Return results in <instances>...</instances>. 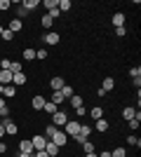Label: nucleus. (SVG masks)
<instances>
[{"label":"nucleus","mask_w":141,"mask_h":157,"mask_svg":"<svg viewBox=\"0 0 141 157\" xmlns=\"http://www.w3.org/2000/svg\"><path fill=\"white\" fill-rule=\"evenodd\" d=\"M61 94H64V98H66V101H68V98H71V96H73V87H71V85H64V87H61Z\"/></svg>","instance_id":"27"},{"label":"nucleus","mask_w":141,"mask_h":157,"mask_svg":"<svg viewBox=\"0 0 141 157\" xmlns=\"http://www.w3.org/2000/svg\"><path fill=\"white\" fill-rule=\"evenodd\" d=\"M45 101L47 98L42 96V94H38V96L31 98V108H33V110H42V108H45Z\"/></svg>","instance_id":"8"},{"label":"nucleus","mask_w":141,"mask_h":157,"mask_svg":"<svg viewBox=\"0 0 141 157\" xmlns=\"http://www.w3.org/2000/svg\"><path fill=\"white\" fill-rule=\"evenodd\" d=\"M64 101H66V98H64V94H61V92H52V103L61 105V103H64Z\"/></svg>","instance_id":"28"},{"label":"nucleus","mask_w":141,"mask_h":157,"mask_svg":"<svg viewBox=\"0 0 141 157\" xmlns=\"http://www.w3.org/2000/svg\"><path fill=\"white\" fill-rule=\"evenodd\" d=\"M129 78H141V66H134V68H129Z\"/></svg>","instance_id":"33"},{"label":"nucleus","mask_w":141,"mask_h":157,"mask_svg":"<svg viewBox=\"0 0 141 157\" xmlns=\"http://www.w3.org/2000/svg\"><path fill=\"white\" fill-rule=\"evenodd\" d=\"M26 82H28V80H26V73H24V71L12 75V85H14V87H24Z\"/></svg>","instance_id":"9"},{"label":"nucleus","mask_w":141,"mask_h":157,"mask_svg":"<svg viewBox=\"0 0 141 157\" xmlns=\"http://www.w3.org/2000/svg\"><path fill=\"white\" fill-rule=\"evenodd\" d=\"M35 59L45 61V59H47V49H38V52H35Z\"/></svg>","instance_id":"39"},{"label":"nucleus","mask_w":141,"mask_h":157,"mask_svg":"<svg viewBox=\"0 0 141 157\" xmlns=\"http://www.w3.org/2000/svg\"><path fill=\"white\" fill-rule=\"evenodd\" d=\"M66 122H68V115H66L64 110H57V113L52 115V124L57 127V129H59V127H64Z\"/></svg>","instance_id":"2"},{"label":"nucleus","mask_w":141,"mask_h":157,"mask_svg":"<svg viewBox=\"0 0 141 157\" xmlns=\"http://www.w3.org/2000/svg\"><path fill=\"white\" fill-rule=\"evenodd\" d=\"M0 85H12V73L10 71H0Z\"/></svg>","instance_id":"20"},{"label":"nucleus","mask_w":141,"mask_h":157,"mask_svg":"<svg viewBox=\"0 0 141 157\" xmlns=\"http://www.w3.org/2000/svg\"><path fill=\"white\" fill-rule=\"evenodd\" d=\"M7 115H10V108H7V105H5V108H0V117H7Z\"/></svg>","instance_id":"43"},{"label":"nucleus","mask_w":141,"mask_h":157,"mask_svg":"<svg viewBox=\"0 0 141 157\" xmlns=\"http://www.w3.org/2000/svg\"><path fill=\"white\" fill-rule=\"evenodd\" d=\"M54 134H57V127H54V124H49V127H47V129H45V134H42V136H45L47 141H49V138H52Z\"/></svg>","instance_id":"32"},{"label":"nucleus","mask_w":141,"mask_h":157,"mask_svg":"<svg viewBox=\"0 0 141 157\" xmlns=\"http://www.w3.org/2000/svg\"><path fill=\"white\" fill-rule=\"evenodd\" d=\"M0 138H5V124L0 122Z\"/></svg>","instance_id":"47"},{"label":"nucleus","mask_w":141,"mask_h":157,"mask_svg":"<svg viewBox=\"0 0 141 157\" xmlns=\"http://www.w3.org/2000/svg\"><path fill=\"white\" fill-rule=\"evenodd\" d=\"M59 150H61V148H57V145H54L52 141H47V145H45V152H47L49 157H59Z\"/></svg>","instance_id":"14"},{"label":"nucleus","mask_w":141,"mask_h":157,"mask_svg":"<svg viewBox=\"0 0 141 157\" xmlns=\"http://www.w3.org/2000/svg\"><path fill=\"white\" fill-rule=\"evenodd\" d=\"M7 152V143H2V141H0V155H5Z\"/></svg>","instance_id":"45"},{"label":"nucleus","mask_w":141,"mask_h":157,"mask_svg":"<svg viewBox=\"0 0 141 157\" xmlns=\"http://www.w3.org/2000/svg\"><path fill=\"white\" fill-rule=\"evenodd\" d=\"M111 157H127V150H125L122 145H118V148H113V150H111Z\"/></svg>","instance_id":"26"},{"label":"nucleus","mask_w":141,"mask_h":157,"mask_svg":"<svg viewBox=\"0 0 141 157\" xmlns=\"http://www.w3.org/2000/svg\"><path fill=\"white\" fill-rule=\"evenodd\" d=\"M33 157H49V155H47L45 150H35V152H33Z\"/></svg>","instance_id":"44"},{"label":"nucleus","mask_w":141,"mask_h":157,"mask_svg":"<svg viewBox=\"0 0 141 157\" xmlns=\"http://www.w3.org/2000/svg\"><path fill=\"white\" fill-rule=\"evenodd\" d=\"M0 122L5 124V134H10V136H14V134L19 131V127H17V122H14V120H10V117H2Z\"/></svg>","instance_id":"5"},{"label":"nucleus","mask_w":141,"mask_h":157,"mask_svg":"<svg viewBox=\"0 0 141 157\" xmlns=\"http://www.w3.org/2000/svg\"><path fill=\"white\" fill-rule=\"evenodd\" d=\"M17 157H33V155H26V152H17Z\"/></svg>","instance_id":"49"},{"label":"nucleus","mask_w":141,"mask_h":157,"mask_svg":"<svg viewBox=\"0 0 141 157\" xmlns=\"http://www.w3.org/2000/svg\"><path fill=\"white\" fill-rule=\"evenodd\" d=\"M64 85H66V82H64V78H59V75L49 80V87H52V92H61V87H64Z\"/></svg>","instance_id":"12"},{"label":"nucleus","mask_w":141,"mask_h":157,"mask_svg":"<svg viewBox=\"0 0 141 157\" xmlns=\"http://www.w3.org/2000/svg\"><path fill=\"white\" fill-rule=\"evenodd\" d=\"M10 5H12L10 0H0V10H2V12H7V10H10Z\"/></svg>","instance_id":"40"},{"label":"nucleus","mask_w":141,"mask_h":157,"mask_svg":"<svg viewBox=\"0 0 141 157\" xmlns=\"http://www.w3.org/2000/svg\"><path fill=\"white\" fill-rule=\"evenodd\" d=\"M21 28H24V21H21V19H17V17H14V19L10 21V28H7V31H12V33H19Z\"/></svg>","instance_id":"15"},{"label":"nucleus","mask_w":141,"mask_h":157,"mask_svg":"<svg viewBox=\"0 0 141 157\" xmlns=\"http://www.w3.org/2000/svg\"><path fill=\"white\" fill-rule=\"evenodd\" d=\"M57 7H59V12H68L73 7V2L71 0H57Z\"/></svg>","instance_id":"21"},{"label":"nucleus","mask_w":141,"mask_h":157,"mask_svg":"<svg viewBox=\"0 0 141 157\" xmlns=\"http://www.w3.org/2000/svg\"><path fill=\"white\" fill-rule=\"evenodd\" d=\"M14 94H17V87H14V85H0V96L12 98Z\"/></svg>","instance_id":"10"},{"label":"nucleus","mask_w":141,"mask_h":157,"mask_svg":"<svg viewBox=\"0 0 141 157\" xmlns=\"http://www.w3.org/2000/svg\"><path fill=\"white\" fill-rule=\"evenodd\" d=\"M0 108H5V96H0Z\"/></svg>","instance_id":"50"},{"label":"nucleus","mask_w":141,"mask_h":157,"mask_svg":"<svg viewBox=\"0 0 141 157\" xmlns=\"http://www.w3.org/2000/svg\"><path fill=\"white\" fill-rule=\"evenodd\" d=\"M31 143H33V150H45L47 138L42 136V134H38V136H33V138H31Z\"/></svg>","instance_id":"7"},{"label":"nucleus","mask_w":141,"mask_h":157,"mask_svg":"<svg viewBox=\"0 0 141 157\" xmlns=\"http://www.w3.org/2000/svg\"><path fill=\"white\" fill-rule=\"evenodd\" d=\"M49 141H52V143L57 145V148H64V145L68 143V136H66V134H64L61 129H57V134H54V136L49 138Z\"/></svg>","instance_id":"3"},{"label":"nucleus","mask_w":141,"mask_h":157,"mask_svg":"<svg viewBox=\"0 0 141 157\" xmlns=\"http://www.w3.org/2000/svg\"><path fill=\"white\" fill-rule=\"evenodd\" d=\"M139 124H141V113L136 110V115L129 120V129H139Z\"/></svg>","instance_id":"25"},{"label":"nucleus","mask_w":141,"mask_h":157,"mask_svg":"<svg viewBox=\"0 0 141 157\" xmlns=\"http://www.w3.org/2000/svg\"><path fill=\"white\" fill-rule=\"evenodd\" d=\"M78 129H80V122H78V120H68L66 124H64V134H66L68 138L78 136Z\"/></svg>","instance_id":"1"},{"label":"nucleus","mask_w":141,"mask_h":157,"mask_svg":"<svg viewBox=\"0 0 141 157\" xmlns=\"http://www.w3.org/2000/svg\"><path fill=\"white\" fill-rule=\"evenodd\" d=\"M134 115H136V110H134V108H125V110H122V117L127 120V122H129L132 117H134Z\"/></svg>","instance_id":"30"},{"label":"nucleus","mask_w":141,"mask_h":157,"mask_svg":"<svg viewBox=\"0 0 141 157\" xmlns=\"http://www.w3.org/2000/svg\"><path fill=\"white\" fill-rule=\"evenodd\" d=\"M38 5H40V0H24V2H21V7H24L26 12H33Z\"/></svg>","instance_id":"18"},{"label":"nucleus","mask_w":141,"mask_h":157,"mask_svg":"<svg viewBox=\"0 0 141 157\" xmlns=\"http://www.w3.org/2000/svg\"><path fill=\"white\" fill-rule=\"evenodd\" d=\"M82 150H85V155L94 152V143H92V141H85V143H82Z\"/></svg>","instance_id":"34"},{"label":"nucleus","mask_w":141,"mask_h":157,"mask_svg":"<svg viewBox=\"0 0 141 157\" xmlns=\"http://www.w3.org/2000/svg\"><path fill=\"white\" fill-rule=\"evenodd\" d=\"M113 87H115V80L113 78H104V82H101V89H104V92H113Z\"/></svg>","instance_id":"16"},{"label":"nucleus","mask_w":141,"mask_h":157,"mask_svg":"<svg viewBox=\"0 0 141 157\" xmlns=\"http://www.w3.org/2000/svg\"><path fill=\"white\" fill-rule=\"evenodd\" d=\"M0 157H2V155H0Z\"/></svg>","instance_id":"52"},{"label":"nucleus","mask_w":141,"mask_h":157,"mask_svg":"<svg viewBox=\"0 0 141 157\" xmlns=\"http://www.w3.org/2000/svg\"><path fill=\"white\" fill-rule=\"evenodd\" d=\"M42 7L49 12V10H54V7H57V0H42Z\"/></svg>","instance_id":"35"},{"label":"nucleus","mask_w":141,"mask_h":157,"mask_svg":"<svg viewBox=\"0 0 141 157\" xmlns=\"http://www.w3.org/2000/svg\"><path fill=\"white\" fill-rule=\"evenodd\" d=\"M75 113H78V117H82V115H85V113H87V110H85V105H80V108H78V110H75Z\"/></svg>","instance_id":"46"},{"label":"nucleus","mask_w":141,"mask_h":157,"mask_svg":"<svg viewBox=\"0 0 141 157\" xmlns=\"http://www.w3.org/2000/svg\"><path fill=\"white\" fill-rule=\"evenodd\" d=\"M68 101H71V105H73L75 110H78V108H80V105H82V96H80V94H73V96L68 98Z\"/></svg>","instance_id":"24"},{"label":"nucleus","mask_w":141,"mask_h":157,"mask_svg":"<svg viewBox=\"0 0 141 157\" xmlns=\"http://www.w3.org/2000/svg\"><path fill=\"white\" fill-rule=\"evenodd\" d=\"M40 24H42V28H52L54 19H52V17H49V14H42V21H40Z\"/></svg>","instance_id":"29"},{"label":"nucleus","mask_w":141,"mask_h":157,"mask_svg":"<svg viewBox=\"0 0 141 157\" xmlns=\"http://www.w3.org/2000/svg\"><path fill=\"white\" fill-rule=\"evenodd\" d=\"M127 143H129V145H136V148H139L141 141H139V136H134V134H132V136H127Z\"/></svg>","instance_id":"36"},{"label":"nucleus","mask_w":141,"mask_h":157,"mask_svg":"<svg viewBox=\"0 0 141 157\" xmlns=\"http://www.w3.org/2000/svg\"><path fill=\"white\" fill-rule=\"evenodd\" d=\"M125 19H127V17H125L122 12H115V14H113V19H111V21H113V26L118 28V26H125Z\"/></svg>","instance_id":"17"},{"label":"nucleus","mask_w":141,"mask_h":157,"mask_svg":"<svg viewBox=\"0 0 141 157\" xmlns=\"http://www.w3.org/2000/svg\"><path fill=\"white\" fill-rule=\"evenodd\" d=\"M0 38H2V40H7V42H10V40H14V33H12V31H7V28H5V31H2V35H0Z\"/></svg>","instance_id":"37"},{"label":"nucleus","mask_w":141,"mask_h":157,"mask_svg":"<svg viewBox=\"0 0 141 157\" xmlns=\"http://www.w3.org/2000/svg\"><path fill=\"white\" fill-rule=\"evenodd\" d=\"M7 71L14 75V73H21V71H24V66H21L19 61H10V68H7Z\"/></svg>","instance_id":"23"},{"label":"nucleus","mask_w":141,"mask_h":157,"mask_svg":"<svg viewBox=\"0 0 141 157\" xmlns=\"http://www.w3.org/2000/svg\"><path fill=\"white\" fill-rule=\"evenodd\" d=\"M96 157H111V152H108V150H104V152H99Z\"/></svg>","instance_id":"48"},{"label":"nucleus","mask_w":141,"mask_h":157,"mask_svg":"<svg viewBox=\"0 0 141 157\" xmlns=\"http://www.w3.org/2000/svg\"><path fill=\"white\" fill-rule=\"evenodd\" d=\"M19 152H26V155H33V143H31V138H26V141H21L19 143Z\"/></svg>","instance_id":"11"},{"label":"nucleus","mask_w":141,"mask_h":157,"mask_svg":"<svg viewBox=\"0 0 141 157\" xmlns=\"http://www.w3.org/2000/svg\"><path fill=\"white\" fill-rule=\"evenodd\" d=\"M24 59H26V61H33V59H35V49L26 47V49H24Z\"/></svg>","instance_id":"31"},{"label":"nucleus","mask_w":141,"mask_h":157,"mask_svg":"<svg viewBox=\"0 0 141 157\" xmlns=\"http://www.w3.org/2000/svg\"><path fill=\"white\" fill-rule=\"evenodd\" d=\"M42 110H45L47 115H49V117H52L54 113L59 110V105H57V103H52V101H45V108H42Z\"/></svg>","instance_id":"19"},{"label":"nucleus","mask_w":141,"mask_h":157,"mask_svg":"<svg viewBox=\"0 0 141 157\" xmlns=\"http://www.w3.org/2000/svg\"><path fill=\"white\" fill-rule=\"evenodd\" d=\"M89 115H92L94 120H101L104 117V108H101V105H94L92 110H89Z\"/></svg>","instance_id":"22"},{"label":"nucleus","mask_w":141,"mask_h":157,"mask_svg":"<svg viewBox=\"0 0 141 157\" xmlns=\"http://www.w3.org/2000/svg\"><path fill=\"white\" fill-rule=\"evenodd\" d=\"M26 10H24V7H19V10H17V19H24V17H26Z\"/></svg>","instance_id":"41"},{"label":"nucleus","mask_w":141,"mask_h":157,"mask_svg":"<svg viewBox=\"0 0 141 157\" xmlns=\"http://www.w3.org/2000/svg\"><path fill=\"white\" fill-rule=\"evenodd\" d=\"M94 129H96V131H101V134H106V131L111 129V124H108V120H104V117H101V120H96V122H94Z\"/></svg>","instance_id":"13"},{"label":"nucleus","mask_w":141,"mask_h":157,"mask_svg":"<svg viewBox=\"0 0 141 157\" xmlns=\"http://www.w3.org/2000/svg\"><path fill=\"white\" fill-rule=\"evenodd\" d=\"M115 35H118V38H125V35H127V28H125V26H118V28H115Z\"/></svg>","instance_id":"38"},{"label":"nucleus","mask_w":141,"mask_h":157,"mask_svg":"<svg viewBox=\"0 0 141 157\" xmlns=\"http://www.w3.org/2000/svg\"><path fill=\"white\" fill-rule=\"evenodd\" d=\"M47 14H49V17H52V19H57V17H59V7H54V10H49V12H47Z\"/></svg>","instance_id":"42"},{"label":"nucleus","mask_w":141,"mask_h":157,"mask_svg":"<svg viewBox=\"0 0 141 157\" xmlns=\"http://www.w3.org/2000/svg\"><path fill=\"white\" fill-rule=\"evenodd\" d=\"M89 134H92V127L89 124H80V129H78V136H75V141H78V143H85V141H87V136Z\"/></svg>","instance_id":"4"},{"label":"nucleus","mask_w":141,"mask_h":157,"mask_svg":"<svg viewBox=\"0 0 141 157\" xmlns=\"http://www.w3.org/2000/svg\"><path fill=\"white\" fill-rule=\"evenodd\" d=\"M42 42H45V45H59V42H61V35H59V33H54V31H49V33L42 35Z\"/></svg>","instance_id":"6"},{"label":"nucleus","mask_w":141,"mask_h":157,"mask_svg":"<svg viewBox=\"0 0 141 157\" xmlns=\"http://www.w3.org/2000/svg\"><path fill=\"white\" fill-rule=\"evenodd\" d=\"M85 157H96V152H89V155H85Z\"/></svg>","instance_id":"51"}]
</instances>
